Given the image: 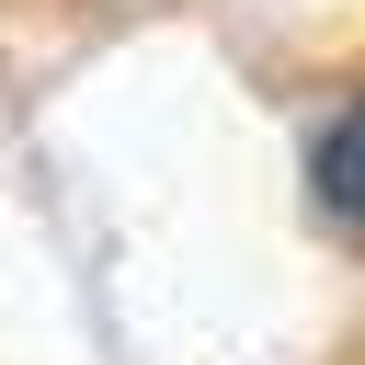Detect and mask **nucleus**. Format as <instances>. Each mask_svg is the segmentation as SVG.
Instances as JSON below:
<instances>
[{
  "label": "nucleus",
  "instance_id": "obj_1",
  "mask_svg": "<svg viewBox=\"0 0 365 365\" xmlns=\"http://www.w3.org/2000/svg\"><path fill=\"white\" fill-rule=\"evenodd\" d=\"M308 194H319L342 228H365V91H354V103L308 137Z\"/></svg>",
  "mask_w": 365,
  "mask_h": 365
}]
</instances>
